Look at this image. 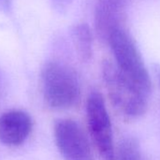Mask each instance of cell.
I'll list each match as a JSON object with an SVG mask.
<instances>
[{"label": "cell", "instance_id": "1", "mask_svg": "<svg viewBox=\"0 0 160 160\" xmlns=\"http://www.w3.org/2000/svg\"><path fill=\"white\" fill-rule=\"evenodd\" d=\"M42 94L49 108L70 109L81 98V88L76 72L69 65L51 60L44 64L41 73Z\"/></svg>", "mask_w": 160, "mask_h": 160}, {"label": "cell", "instance_id": "2", "mask_svg": "<svg viewBox=\"0 0 160 160\" xmlns=\"http://www.w3.org/2000/svg\"><path fill=\"white\" fill-rule=\"evenodd\" d=\"M116 67L145 94L152 91V80L140 52L131 35L122 28L113 29L108 39Z\"/></svg>", "mask_w": 160, "mask_h": 160}, {"label": "cell", "instance_id": "3", "mask_svg": "<svg viewBox=\"0 0 160 160\" xmlns=\"http://www.w3.org/2000/svg\"><path fill=\"white\" fill-rule=\"evenodd\" d=\"M103 78L108 97L116 109L125 118L137 119L147 109V98L131 80H129L112 62L103 63Z\"/></svg>", "mask_w": 160, "mask_h": 160}, {"label": "cell", "instance_id": "4", "mask_svg": "<svg viewBox=\"0 0 160 160\" xmlns=\"http://www.w3.org/2000/svg\"><path fill=\"white\" fill-rule=\"evenodd\" d=\"M87 122L93 143L104 160H116L111 120L105 99L99 92H92L86 104Z\"/></svg>", "mask_w": 160, "mask_h": 160}, {"label": "cell", "instance_id": "5", "mask_svg": "<svg viewBox=\"0 0 160 160\" xmlns=\"http://www.w3.org/2000/svg\"><path fill=\"white\" fill-rule=\"evenodd\" d=\"M54 138L64 160H93L89 138L75 121H58L54 127Z\"/></svg>", "mask_w": 160, "mask_h": 160}, {"label": "cell", "instance_id": "6", "mask_svg": "<svg viewBox=\"0 0 160 160\" xmlns=\"http://www.w3.org/2000/svg\"><path fill=\"white\" fill-rule=\"evenodd\" d=\"M30 115L20 109L8 110L0 115V142L9 147L22 145L32 132Z\"/></svg>", "mask_w": 160, "mask_h": 160}, {"label": "cell", "instance_id": "7", "mask_svg": "<svg viewBox=\"0 0 160 160\" xmlns=\"http://www.w3.org/2000/svg\"><path fill=\"white\" fill-rule=\"evenodd\" d=\"M120 0H98L95 11V26L98 35L107 41L109 33L122 27Z\"/></svg>", "mask_w": 160, "mask_h": 160}, {"label": "cell", "instance_id": "8", "mask_svg": "<svg viewBox=\"0 0 160 160\" xmlns=\"http://www.w3.org/2000/svg\"><path fill=\"white\" fill-rule=\"evenodd\" d=\"M72 42L75 51L83 62H88L93 54V38L88 24L78 23L72 28Z\"/></svg>", "mask_w": 160, "mask_h": 160}, {"label": "cell", "instance_id": "9", "mask_svg": "<svg viewBox=\"0 0 160 160\" xmlns=\"http://www.w3.org/2000/svg\"><path fill=\"white\" fill-rule=\"evenodd\" d=\"M118 160H143L138 143L134 138L123 139L116 154Z\"/></svg>", "mask_w": 160, "mask_h": 160}, {"label": "cell", "instance_id": "10", "mask_svg": "<svg viewBox=\"0 0 160 160\" xmlns=\"http://www.w3.org/2000/svg\"><path fill=\"white\" fill-rule=\"evenodd\" d=\"M72 1L73 0H51V3L56 11L61 12H65L72 3Z\"/></svg>", "mask_w": 160, "mask_h": 160}, {"label": "cell", "instance_id": "11", "mask_svg": "<svg viewBox=\"0 0 160 160\" xmlns=\"http://www.w3.org/2000/svg\"><path fill=\"white\" fill-rule=\"evenodd\" d=\"M12 6V0H0V10L3 11H10Z\"/></svg>", "mask_w": 160, "mask_h": 160}, {"label": "cell", "instance_id": "12", "mask_svg": "<svg viewBox=\"0 0 160 160\" xmlns=\"http://www.w3.org/2000/svg\"><path fill=\"white\" fill-rule=\"evenodd\" d=\"M3 79L1 77V74H0V100L2 98V93H3V91H4V87H3Z\"/></svg>", "mask_w": 160, "mask_h": 160}, {"label": "cell", "instance_id": "13", "mask_svg": "<svg viewBox=\"0 0 160 160\" xmlns=\"http://www.w3.org/2000/svg\"><path fill=\"white\" fill-rule=\"evenodd\" d=\"M156 78L158 80V83H159V86H160V67H158L156 69Z\"/></svg>", "mask_w": 160, "mask_h": 160}]
</instances>
